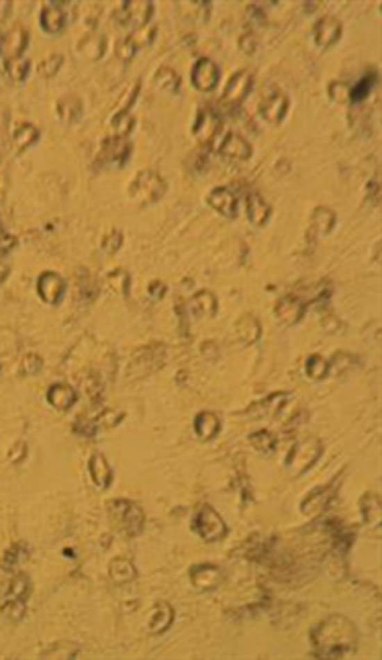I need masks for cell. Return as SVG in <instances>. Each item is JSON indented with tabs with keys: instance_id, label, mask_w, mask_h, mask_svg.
<instances>
[{
	"instance_id": "cell-17",
	"label": "cell",
	"mask_w": 382,
	"mask_h": 660,
	"mask_svg": "<svg viewBox=\"0 0 382 660\" xmlns=\"http://www.w3.org/2000/svg\"><path fill=\"white\" fill-rule=\"evenodd\" d=\"M221 428V421L217 417V413L213 411H201L197 417H194V433L201 442H208L213 440Z\"/></svg>"
},
{
	"instance_id": "cell-18",
	"label": "cell",
	"mask_w": 382,
	"mask_h": 660,
	"mask_svg": "<svg viewBox=\"0 0 382 660\" xmlns=\"http://www.w3.org/2000/svg\"><path fill=\"white\" fill-rule=\"evenodd\" d=\"M221 154L231 160H247L251 156V145L238 133H229L221 145Z\"/></svg>"
},
{
	"instance_id": "cell-32",
	"label": "cell",
	"mask_w": 382,
	"mask_h": 660,
	"mask_svg": "<svg viewBox=\"0 0 382 660\" xmlns=\"http://www.w3.org/2000/svg\"><path fill=\"white\" fill-rule=\"evenodd\" d=\"M376 80H379V76L376 74H368L366 78H362L351 90H349V100H354V102H360V100H364L370 92H372V88H374V84H376Z\"/></svg>"
},
{
	"instance_id": "cell-24",
	"label": "cell",
	"mask_w": 382,
	"mask_h": 660,
	"mask_svg": "<svg viewBox=\"0 0 382 660\" xmlns=\"http://www.w3.org/2000/svg\"><path fill=\"white\" fill-rule=\"evenodd\" d=\"M247 217L254 225H264L270 217V204L260 195H249L247 198Z\"/></svg>"
},
{
	"instance_id": "cell-4",
	"label": "cell",
	"mask_w": 382,
	"mask_h": 660,
	"mask_svg": "<svg viewBox=\"0 0 382 660\" xmlns=\"http://www.w3.org/2000/svg\"><path fill=\"white\" fill-rule=\"evenodd\" d=\"M192 526H194V531L208 544L221 542L227 536V524L210 505H205L201 507V511H197Z\"/></svg>"
},
{
	"instance_id": "cell-20",
	"label": "cell",
	"mask_w": 382,
	"mask_h": 660,
	"mask_svg": "<svg viewBox=\"0 0 382 660\" xmlns=\"http://www.w3.org/2000/svg\"><path fill=\"white\" fill-rule=\"evenodd\" d=\"M360 513L366 526H381V497L376 493H366L360 499Z\"/></svg>"
},
{
	"instance_id": "cell-34",
	"label": "cell",
	"mask_w": 382,
	"mask_h": 660,
	"mask_svg": "<svg viewBox=\"0 0 382 660\" xmlns=\"http://www.w3.org/2000/svg\"><path fill=\"white\" fill-rule=\"evenodd\" d=\"M121 243H123V235H121L119 232H113L110 235H106L103 248L108 252V254H117V252H119V248H121Z\"/></svg>"
},
{
	"instance_id": "cell-21",
	"label": "cell",
	"mask_w": 382,
	"mask_h": 660,
	"mask_svg": "<svg viewBox=\"0 0 382 660\" xmlns=\"http://www.w3.org/2000/svg\"><path fill=\"white\" fill-rule=\"evenodd\" d=\"M64 293V282L58 274H43L39 278V295L49 300V303H58Z\"/></svg>"
},
{
	"instance_id": "cell-31",
	"label": "cell",
	"mask_w": 382,
	"mask_h": 660,
	"mask_svg": "<svg viewBox=\"0 0 382 660\" xmlns=\"http://www.w3.org/2000/svg\"><path fill=\"white\" fill-rule=\"evenodd\" d=\"M192 309L203 315H215L217 313V297L210 291H201L192 298Z\"/></svg>"
},
{
	"instance_id": "cell-29",
	"label": "cell",
	"mask_w": 382,
	"mask_h": 660,
	"mask_svg": "<svg viewBox=\"0 0 382 660\" xmlns=\"http://www.w3.org/2000/svg\"><path fill=\"white\" fill-rule=\"evenodd\" d=\"M123 13L127 15V21H133L135 25H143L149 19L151 2H125Z\"/></svg>"
},
{
	"instance_id": "cell-33",
	"label": "cell",
	"mask_w": 382,
	"mask_h": 660,
	"mask_svg": "<svg viewBox=\"0 0 382 660\" xmlns=\"http://www.w3.org/2000/svg\"><path fill=\"white\" fill-rule=\"evenodd\" d=\"M329 97L335 100V102L344 104V102L349 100V88H347L346 84H342V82H333V84L329 86Z\"/></svg>"
},
{
	"instance_id": "cell-6",
	"label": "cell",
	"mask_w": 382,
	"mask_h": 660,
	"mask_svg": "<svg viewBox=\"0 0 382 660\" xmlns=\"http://www.w3.org/2000/svg\"><path fill=\"white\" fill-rule=\"evenodd\" d=\"M190 583L197 591L201 593H210L215 591L221 583H223V574L215 564H197L190 568Z\"/></svg>"
},
{
	"instance_id": "cell-1",
	"label": "cell",
	"mask_w": 382,
	"mask_h": 660,
	"mask_svg": "<svg viewBox=\"0 0 382 660\" xmlns=\"http://www.w3.org/2000/svg\"><path fill=\"white\" fill-rule=\"evenodd\" d=\"M360 634L344 615H329L311 629V644L319 659H344L356 652Z\"/></svg>"
},
{
	"instance_id": "cell-5",
	"label": "cell",
	"mask_w": 382,
	"mask_h": 660,
	"mask_svg": "<svg viewBox=\"0 0 382 660\" xmlns=\"http://www.w3.org/2000/svg\"><path fill=\"white\" fill-rule=\"evenodd\" d=\"M110 507H115V517L119 520L121 528L125 529L129 536H139L141 533L143 524H145V515H143V511L139 509L135 503L119 499Z\"/></svg>"
},
{
	"instance_id": "cell-22",
	"label": "cell",
	"mask_w": 382,
	"mask_h": 660,
	"mask_svg": "<svg viewBox=\"0 0 382 660\" xmlns=\"http://www.w3.org/2000/svg\"><path fill=\"white\" fill-rule=\"evenodd\" d=\"M108 574L110 579L117 583V585H125V583H131L135 577H138V570L135 566L131 564V561L127 558H115L108 566Z\"/></svg>"
},
{
	"instance_id": "cell-14",
	"label": "cell",
	"mask_w": 382,
	"mask_h": 660,
	"mask_svg": "<svg viewBox=\"0 0 382 660\" xmlns=\"http://www.w3.org/2000/svg\"><path fill=\"white\" fill-rule=\"evenodd\" d=\"M208 204H210L215 211H219L221 215L229 217V219H233V217L238 215V198H235V195H233L229 188H225V186L215 188V191L208 195Z\"/></svg>"
},
{
	"instance_id": "cell-13",
	"label": "cell",
	"mask_w": 382,
	"mask_h": 660,
	"mask_svg": "<svg viewBox=\"0 0 382 660\" xmlns=\"http://www.w3.org/2000/svg\"><path fill=\"white\" fill-rule=\"evenodd\" d=\"M286 111H288V97L284 92H280V90H274L260 106V113L270 123H280L284 119Z\"/></svg>"
},
{
	"instance_id": "cell-15",
	"label": "cell",
	"mask_w": 382,
	"mask_h": 660,
	"mask_svg": "<svg viewBox=\"0 0 382 660\" xmlns=\"http://www.w3.org/2000/svg\"><path fill=\"white\" fill-rule=\"evenodd\" d=\"M88 472H90V478H92V483H94L97 489L104 491V489L110 487V483H113V468H110V464L106 462V458H104L103 454H94V456L90 458Z\"/></svg>"
},
{
	"instance_id": "cell-27",
	"label": "cell",
	"mask_w": 382,
	"mask_h": 660,
	"mask_svg": "<svg viewBox=\"0 0 382 660\" xmlns=\"http://www.w3.org/2000/svg\"><path fill=\"white\" fill-rule=\"evenodd\" d=\"M47 399L53 407L58 409H68L72 407V403L76 401V393L72 391V387L68 385H53L47 393Z\"/></svg>"
},
{
	"instance_id": "cell-10",
	"label": "cell",
	"mask_w": 382,
	"mask_h": 660,
	"mask_svg": "<svg viewBox=\"0 0 382 660\" xmlns=\"http://www.w3.org/2000/svg\"><path fill=\"white\" fill-rule=\"evenodd\" d=\"M217 82H219V67H217V64L213 60H208V58H201L192 67V84H194V88L208 92V90H213L217 86Z\"/></svg>"
},
{
	"instance_id": "cell-35",
	"label": "cell",
	"mask_w": 382,
	"mask_h": 660,
	"mask_svg": "<svg viewBox=\"0 0 382 660\" xmlns=\"http://www.w3.org/2000/svg\"><path fill=\"white\" fill-rule=\"evenodd\" d=\"M133 51H135V43L131 41V37H127V39H123V41L119 43V56H121L123 60L133 58Z\"/></svg>"
},
{
	"instance_id": "cell-16",
	"label": "cell",
	"mask_w": 382,
	"mask_h": 660,
	"mask_svg": "<svg viewBox=\"0 0 382 660\" xmlns=\"http://www.w3.org/2000/svg\"><path fill=\"white\" fill-rule=\"evenodd\" d=\"M172 605L166 603V601H160V603H156V607H153V613H151V618H149V622H147V629H149L151 634H164L168 627L172 626Z\"/></svg>"
},
{
	"instance_id": "cell-26",
	"label": "cell",
	"mask_w": 382,
	"mask_h": 660,
	"mask_svg": "<svg viewBox=\"0 0 382 660\" xmlns=\"http://www.w3.org/2000/svg\"><path fill=\"white\" fill-rule=\"evenodd\" d=\"M249 446L262 454H270L276 450V435L270 431V429H260V431H254L249 437H247Z\"/></svg>"
},
{
	"instance_id": "cell-30",
	"label": "cell",
	"mask_w": 382,
	"mask_h": 660,
	"mask_svg": "<svg viewBox=\"0 0 382 660\" xmlns=\"http://www.w3.org/2000/svg\"><path fill=\"white\" fill-rule=\"evenodd\" d=\"M327 372H329V362H327L323 356L315 354L311 358H307L305 374H307L311 380H323V378L327 376Z\"/></svg>"
},
{
	"instance_id": "cell-3",
	"label": "cell",
	"mask_w": 382,
	"mask_h": 660,
	"mask_svg": "<svg viewBox=\"0 0 382 660\" xmlns=\"http://www.w3.org/2000/svg\"><path fill=\"white\" fill-rule=\"evenodd\" d=\"M164 193H166V182L151 170L139 172L138 178L133 180V184L129 188V195L135 198L139 204L156 202V200L162 198Z\"/></svg>"
},
{
	"instance_id": "cell-28",
	"label": "cell",
	"mask_w": 382,
	"mask_h": 660,
	"mask_svg": "<svg viewBox=\"0 0 382 660\" xmlns=\"http://www.w3.org/2000/svg\"><path fill=\"white\" fill-rule=\"evenodd\" d=\"M153 82L160 88H164L166 92H172V95L180 92V76L176 74V70H172V67H160L156 78H153Z\"/></svg>"
},
{
	"instance_id": "cell-11",
	"label": "cell",
	"mask_w": 382,
	"mask_h": 660,
	"mask_svg": "<svg viewBox=\"0 0 382 660\" xmlns=\"http://www.w3.org/2000/svg\"><path fill=\"white\" fill-rule=\"evenodd\" d=\"M219 129H221V119H219V115H217L213 108H208V106L201 108V111H199V117H197V123H194V127H192V131L199 137V141H201V143L213 141Z\"/></svg>"
},
{
	"instance_id": "cell-25",
	"label": "cell",
	"mask_w": 382,
	"mask_h": 660,
	"mask_svg": "<svg viewBox=\"0 0 382 660\" xmlns=\"http://www.w3.org/2000/svg\"><path fill=\"white\" fill-rule=\"evenodd\" d=\"M313 230L319 233V235H329L335 227V213L331 209H325V207H319L313 211Z\"/></svg>"
},
{
	"instance_id": "cell-19",
	"label": "cell",
	"mask_w": 382,
	"mask_h": 660,
	"mask_svg": "<svg viewBox=\"0 0 382 660\" xmlns=\"http://www.w3.org/2000/svg\"><path fill=\"white\" fill-rule=\"evenodd\" d=\"M260 333H262V325L260 321L254 317V315H242L235 323V335L238 339L245 344V346H251L260 339Z\"/></svg>"
},
{
	"instance_id": "cell-12",
	"label": "cell",
	"mask_w": 382,
	"mask_h": 660,
	"mask_svg": "<svg viewBox=\"0 0 382 660\" xmlns=\"http://www.w3.org/2000/svg\"><path fill=\"white\" fill-rule=\"evenodd\" d=\"M340 35H342V23L335 17H323L313 27V37L319 47L333 45L340 39Z\"/></svg>"
},
{
	"instance_id": "cell-23",
	"label": "cell",
	"mask_w": 382,
	"mask_h": 660,
	"mask_svg": "<svg viewBox=\"0 0 382 660\" xmlns=\"http://www.w3.org/2000/svg\"><path fill=\"white\" fill-rule=\"evenodd\" d=\"M41 23H43V29L49 31V33L62 31L64 25H66V17H64L62 6H58L56 2H51L49 6H45V8H43V15H41Z\"/></svg>"
},
{
	"instance_id": "cell-2",
	"label": "cell",
	"mask_w": 382,
	"mask_h": 660,
	"mask_svg": "<svg viewBox=\"0 0 382 660\" xmlns=\"http://www.w3.org/2000/svg\"><path fill=\"white\" fill-rule=\"evenodd\" d=\"M321 454H323V444L317 437H307L290 450L286 466L292 470L294 476H301L315 466V462L321 458Z\"/></svg>"
},
{
	"instance_id": "cell-7",
	"label": "cell",
	"mask_w": 382,
	"mask_h": 660,
	"mask_svg": "<svg viewBox=\"0 0 382 660\" xmlns=\"http://www.w3.org/2000/svg\"><path fill=\"white\" fill-rule=\"evenodd\" d=\"M307 311V303L303 298L292 297V295H286V297L278 298L276 307H274V315L280 323L284 325H294L303 319Z\"/></svg>"
},
{
	"instance_id": "cell-8",
	"label": "cell",
	"mask_w": 382,
	"mask_h": 660,
	"mask_svg": "<svg viewBox=\"0 0 382 660\" xmlns=\"http://www.w3.org/2000/svg\"><path fill=\"white\" fill-rule=\"evenodd\" d=\"M335 497V485H321L315 487L313 491L307 493V497L301 501V511L305 515H319L321 511L327 509V505L331 503V499Z\"/></svg>"
},
{
	"instance_id": "cell-9",
	"label": "cell",
	"mask_w": 382,
	"mask_h": 660,
	"mask_svg": "<svg viewBox=\"0 0 382 660\" xmlns=\"http://www.w3.org/2000/svg\"><path fill=\"white\" fill-rule=\"evenodd\" d=\"M251 82H254L251 72H247V70L235 72V74L229 78L227 86H225L223 102H225V104H238V102H242V100L247 97L249 88H251Z\"/></svg>"
},
{
	"instance_id": "cell-36",
	"label": "cell",
	"mask_w": 382,
	"mask_h": 660,
	"mask_svg": "<svg viewBox=\"0 0 382 660\" xmlns=\"http://www.w3.org/2000/svg\"><path fill=\"white\" fill-rule=\"evenodd\" d=\"M147 293L151 295L153 298H162L166 295V287H164V282H160V280H153L149 287H147Z\"/></svg>"
}]
</instances>
